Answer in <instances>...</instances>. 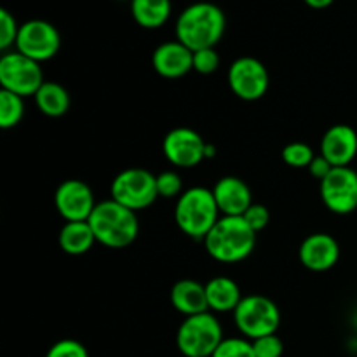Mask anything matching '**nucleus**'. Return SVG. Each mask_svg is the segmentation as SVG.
I'll return each mask as SVG.
<instances>
[{
    "mask_svg": "<svg viewBox=\"0 0 357 357\" xmlns=\"http://www.w3.org/2000/svg\"><path fill=\"white\" fill-rule=\"evenodd\" d=\"M271 77L264 63L251 56L237 58L229 68V86L237 98L257 101L267 94Z\"/></svg>",
    "mask_w": 357,
    "mask_h": 357,
    "instance_id": "nucleus-10",
    "label": "nucleus"
},
{
    "mask_svg": "<svg viewBox=\"0 0 357 357\" xmlns=\"http://www.w3.org/2000/svg\"><path fill=\"white\" fill-rule=\"evenodd\" d=\"M213 195L223 216H243L253 204L251 188L237 176H223L213 187Z\"/></svg>",
    "mask_w": 357,
    "mask_h": 357,
    "instance_id": "nucleus-17",
    "label": "nucleus"
},
{
    "mask_svg": "<svg viewBox=\"0 0 357 357\" xmlns=\"http://www.w3.org/2000/svg\"><path fill=\"white\" fill-rule=\"evenodd\" d=\"M20 26L16 17L7 9H0V49L7 51L9 47L16 45Z\"/></svg>",
    "mask_w": 357,
    "mask_h": 357,
    "instance_id": "nucleus-27",
    "label": "nucleus"
},
{
    "mask_svg": "<svg viewBox=\"0 0 357 357\" xmlns=\"http://www.w3.org/2000/svg\"><path fill=\"white\" fill-rule=\"evenodd\" d=\"M223 342V330L213 314L185 317L176 333V347L185 357H211Z\"/></svg>",
    "mask_w": 357,
    "mask_h": 357,
    "instance_id": "nucleus-5",
    "label": "nucleus"
},
{
    "mask_svg": "<svg viewBox=\"0 0 357 357\" xmlns=\"http://www.w3.org/2000/svg\"><path fill=\"white\" fill-rule=\"evenodd\" d=\"M307 169H309V173L312 174L316 180H319V183H321V181H323L324 178H326L328 174L333 171V166H331V164L328 162V160L324 159L323 155H316V157H314L312 162H310V166L307 167Z\"/></svg>",
    "mask_w": 357,
    "mask_h": 357,
    "instance_id": "nucleus-32",
    "label": "nucleus"
},
{
    "mask_svg": "<svg viewBox=\"0 0 357 357\" xmlns=\"http://www.w3.org/2000/svg\"><path fill=\"white\" fill-rule=\"evenodd\" d=\"M220 220V209L213 190L206 187H192L178 197L174 208V222L178 229L192 239H202L211 232Z\"/></svg>",
    "mask_w": 357,
    "mask_h": 357,
    "instance_id": "nucleus-4",
    "label": "nucleus"
},
{
    "mask_svg": "<svg viewBox=\"0 0 357 357\" xmlns=\"http://www.w3.org/2000/svg\"><path fill=\"white\" fill-rule=\"evenodd\" d=\"M45 357H89V352L77 340H59L47 351Z\"/></svg>",
    "mask_w": 357,
    "mask_h": 357,
    "instance_id": "nucleus-30",
    "label": "nucleus"
},
{
    "mask_svg": "<svg viewBox=\"0 0 357 357\" xmlns=\"http://www.w3.org/2000/svg\"><path fill=\"white\" fill-rule=\"evenodd\" d=\"M16 51L37 63L49 61L58 54L61 37L58 28L45 20H30L20 26Z\"/></svg>",
    "mask_w": 357,
    "mask_h": 357,
    "instance_id": "nucleus-9",
    "label": "nucleus"
},
{
    "mask_svg": "<svg viewBox=\"0 0 357 357\" xmlns=\"http://www.w3.org/2000/svg\"><path fill=\"white\" fill-rule=\"evenodd\" d=\"M152 65L164 79H180L194 70V51L178 40L164 42L153 51Z\"/></svg>",
    "mask_w": 357,
    "mask_h": 357,
    "instance_id": "nucleus-16",
    "label": "nucleus"
},
{
    "mask_svg": "<svg viewBox=\"0 0 357 357\" xmlns=\"http://www.w3.org/2000/svg\"><path fill=\"white\" fill-rule=\"evenodd\" d=\"M234 321L244 338L253 342L257 338L278 333L281 326V310L264 295L244 296L234 310Z\"/></svg>",
    "mask_w": 357,
    "mask_h": 357,
    "instance_id": "nucleus-6",
    "label": "nucleus"
},
{
    "mask_svg": "<svg viewBox=\"0 0 357 357\" xmlns=\"http://www.w3.org/2000/svg\"><path fill=\"white\" fill-rule=\"evenodd\" d=\"M209 257L222 264H237L253 253L257 246V232L243 216H222L204 237Z\"/></svg>",
    "mask_w": 357,
    "mask_h": 357,
    "instance_id": "nucleus-2",
    "label": "nucleus"
},
{
    "mask_svg": "<svg viewBox=\"0 0 357 357\" xmlns=\"http://www.w3.org/2000/svg\"><path fill=\"white\" fill-rule=\"evenodd\" d=\"M303 2L309 7H312V9H326V7H330L335 0H303Z\"/></svg>",
    "mask_w": 357,
    "mask_h": 357,
    "instance_id": "nucleus-33",
    "label": "nucleus"
},
{
    "mask_svg": "<svg viewBox=\"0 0 357 357\" xmlns=\"http://www.w3.org/2000/svg\"><path fill=\"white\" fill-rule=\"evenodd\" d=\"M319 188L324 206L335 215H349L357 209V171L351 166L333 167Z\"/></svg>",
    "mask_w": 357,
    "mask_h": 357,
    "instance_id": "nucleus-11",
    "label": "nucleus"
},
{
    "mask_svg": "<svg viewBox=\"0 0 357 357\" xmlns=\"http://www.w3.org/2000/svg\"><path fill=\"white\" fill-rule=\"evenodd\" d=\"M300 264L312 272L330 271L340 258V246L330 234H312L302 243L298 251Z\"/></svg>",
    "mask_w": 357,
    "mask_h": 357,
    "instance_id": "nucleus-14",
    "label": "nucleus"
},
{
    "mask_svg": "<svg viewBox=\"0 0 357 357\" xmlns=\"http://www.w3.org/2000/svg\"><path fill=\"white\" fill-rule=\"evenodd\" d=\"M227 28L225 13L216 3L195 2L181 10L176 20V40L190 51L215 47Z\"/></svg>",
    "mask_w": 357,
    "mask_h": 357,
    "instance_id": "nucleus-1",
    "label": "nucleus"
},
{
    "mask_svg": "<svg viewBox=\"0 0 357 357\" xmlns=\"http://www.w3.org/2000/svg\"><path fill=\"white\" fill-rule=\"evenodd\" d=\"M40 63L26 58L21 52H7L0 59V86L17 96H35L44 84Z\"/></svg>",
    "mask_w": 357,
    "mask_h": 357,
    "instance_id": "nucleus-8",
    "label": "nucleus"
},
{
    "mask_svg": "<svg viewBox=\"0 0 357 357\" xmlns=\"http://www.w3.org/2000/svg\"><path fill=\"white\" fill-rule=\"evenodd\" d=\"M37 108L47 117H61L70 110V93L58 82H44L35 94Z\"/></svg>",
    "mask_w": 357,
    "mask_h": 357,
    "instance_id": "nucleus-22",
    "label": "nucleus"
},
{
    "mask_svg": "<svg viewBox=\"0 0 357 357\" xmlns=\"http://www.w3.org/2000/svg\"><path fill=\"white\" fill-rule=\"evenodd\" d=\"M117 2H124V0H117ZM129 2H131V0H129Z\"/></svg>",
    "mask_w": 357,
    "mask_h": 357,
    "instance_id": "nucleus-34",
    "label": "nucleus"
},
{
    "mask_svg": "<svg viewBox=\"0 0 357 357\" xmlns=\"http://www.w3.org/2000/svg\"><path fill=\"white\" fill-rule=\"evenodd\" d=\"M54 204L66 222H87L96 208L93 190L82 180H65L54 194Z\"/></svg>",
    "mask_w": 357,
    "mask_h": 357,
    "instance_id": "nucleus-13",
    "label": "nucleus"
},
{
    "mask_svg": "<svg viewBox=\"0 0 357 357\" xmlns=\"http://www.w3.org/2000/svg\"><path fill=\"white\" fill-rule=\"evenodd\" d=\"M171 0H131L132 20L146 30L164 26L171 16Z\"/></svg>",
    "mask_w": 357,
    "mask_h": 357,
    "instance_id": "nucleus-21",
    "label": "nucleus"
},
{
    "mask_svg": "<svg viewBox=\"0 0 357 357\" xmlns=\"http://www.w3.org/2000/svg\"><path fill=\"white\" fill-rule=\"evenodd\" d=\"M243 218L246 220L248 225L258 234L268 225V222H271V213H268V209L265 208L264 204H255L253 202V204L248 208V211L243 215Z\"/></svg>",
    "mask_w": 357,
    "mask_h": 357,
    "instance_id": "nucleus-31",
    "label": "nucleus"
},
{
    "mask_svg": "<svg viewBox=\"0 0 357 357\" xmlns=\"http://www.w3.org/2000/svg\"><path fill=\"white\" fill-rule=\"evenodd\" d=\"M24 115L23 98L10 91L0 89V128L13 129Z\"/></svg>",
    "mask_w": 357,
    "mask_h": 357,
    "instance_id": "nucleus-23",
    "label": "nucleus"
},
{
    "mask_svg": "<svg viewBox=\"0 0 357 357\" xmlns=\"http://www.w3.org/2000/svg\"><path fill=\"white\" fill-rule=\"evenodd\" d=\"M321 155L333 167L349 166L357 155V132L347 124H335L321 139Z\"/></svg>",
    "mask_w": 357,
    "mask_h": 357,
    "instance_id": "nucleus-15",
    "label": "nucleus"
},
{
    "mask_svg": "<svg viewBox=\"0 0 357 357\" xmlns=\"http://www.w3.org/2000/svg\"><path fill=\"white\" fill-rule=\"evenodd\" d=\"M87 222L98 243L112 250L131 246L139 234V222L136 218V213L119 204L114 199L98 202Z\"/></svg>",
    "mask_w": 357,
    "mask_h": 357,
    "instance_id": "nucleus-3",
    "label": "nucleus"
},
{
    "mask_svg": "<svg viewBox=\"0 0 357 357\" xmlns=\"http://www.w3.org/2000/svg\"><path fill=\"white\" fill-rule=\"evenodd\" d=\"M253 351L257 357H281L284 352V345L278 335H267L253 340Z\"/></svg>",
    "mask_w": 357,
    "mask_h": 357,
    "instance_id": "nucleus-29",
    "label": "nucleus"
},
{
    "mask_svg": "<svg viewBox=\"0 0 357 357\" xmlns=\"http://www.w3.org/2000/svg\"><path fill=\"white\" fill-rule=\"evenodd\" d=\"M314 152L307 143L293 142L282 149V160L288 164L289 167H296V169H303L309 167L310 162L314 160Z\"/></svg>",
    "mask_w": 357,
    "mask_h": 357,
    "instance_id": "nucleus-24",
    "label": "nucleus"
},
{
    "mask_svg": "<svg viewBox=\"0 0 357 357\" xmlns=\"http://www.w3.org/2000/svg\"><path fill=\"white\" fill-rule=\"evenodd\" d=\"M162 152L173 166L188 169L199 166L209 155V146L194 129L174 128L164 136Z\"/></svg>",
    "mask_w": 357,
    "mask_h": 357,
    "instance_id": "nucleus-12",
    "label": "nucleus"
},
{
    "mask_svg": "<svg viewBox=\"0 0 357 357\" xmlns=\"http://www.w3.org/2000/svg\"><path fill=\"white\" fill-rule=\"evenodd\" d=\"M157 194L159 197L173 199L183 194V181L176 171H162L157 174Z\"/></svg>",
    "mask_w": 357,
    "mask_h": 357,
    "instance_id": "nucleus-26",
    "label": "nucleus"
},
{
    "mask_svg": "<svg viewBox=\"0 0 357 357\" xmlns=\"http://www.w3.org/2000/svg\"><path fill=\"white\" fill-rule=\"evenodd\" d=\"M58 241L66 255L79 257L93 248L96 237H94L89 222H66L59 232Z\"/></svg>",
    "mask_w": 357,
    "mask_h": 357,
    "instance_id": "nucleus-20",
    "label": "nucleus"
},
{
    "mask_svg": "<svg viewBox=\"0 0 357 357\" xmlns=\"http://www.w3.org/2000/svg\"><path fill=\"white\" fill-rule=\"evenodd\" d=\"M220 56L215 47L201 49L194 52V70L201 75H211L218 70Z\"/></svg>",
    "mask_w": 357,
    "mask_h": 357,
    "instance_id": "nucleus-28",
    "label": "nucleus"
},
{
    "mask_svg": "<svg viewBox=\"0 0 357 357\" xmlns=\"http://www.w3.org/2000/svg\"><path fill=\"white\" fill-rule=\"evenodd\" d=\"M206 296L209 309L216 312H234L244 298L239 284L225 275H216L206 284Z\"/></svg>",
    "mask_w": 357,
    "mask_h": 357,
    "instance_id": "nucleus-19",
    "label": "nucleus"
},
{
    "mask_svg": "<svg viewBox=\"0 0 357 357\" xmlns=\"http://www.w3.org/2000/svg\"><path fill=\"white\" fill-rule=\"evenodd\" d=\"M211 357H257L253 351V342L248 338H223L222 344Z\"/></svg>",
    "mask_w": 357,
    "mask_h": 357,
    "instance_id": "nucleus-25",
    "label": "nucleus"
},
{
    "mask_svg": "<svg viewBox=\"0 0 357 357\" xmlns=\"http://www.w3.org/2000/svg\"><path fill=\"white\" fill-rule=\"evenodd\" d=\"M171 303L185 317L208 312L206 284H201L194 279H181L171 289Z\"/></svg>",
    "mask_w": 357,
    "mask_h": 357,
    "instance_id": "nucleus-18",
    "label": "nucleus"
},
{
    "mask_svg": "<svg viewBox=\"0 0 357 357\" xmlns=\"http://www.w3.org/2000/svg\"><path fill=\"white\" fill-rule=\"evenodd\" d=\"M112 199L138 213L150 208L157 201V176L142 167L121 171L112 181Z\"/></svg>",
    "mask_w": 357,
    "mask_h": 357,
    "instance_id": "nucleus-7",
    "label": "nucleus"
}]
</instances>
